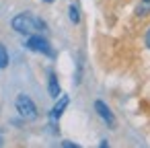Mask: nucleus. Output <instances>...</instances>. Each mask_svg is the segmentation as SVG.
Masks as SVG:
<instances>
[{
	"mask_svg": "<svg viewBox=\"0 0 150 148\" xmlns=\"http://www.w3.org/2000/svg\"><path fill=\"white\" fill-rule=\"evenodd\" d=\"M144 45L150 50V27L146 29V33H144Z\"/></svg>",
	"mask_w": 150,
	"mask_h": 148,
	"instance_id": "obj_10",
	"label": "nucleus"
},
{
	"mask_svg": "<svg viewBox=\"0 0 150 148\" xmlns=\"http://www.w3.org/2000/svg\"><path fill=\"white\" fill-rule=\"evenodd\" d=\"M47 93H50V97H54V99H58L60 97V82H58V76H56V72H50V78H47Z\"/></svg>",
	"mask_w": 150,
	"mask_h": 148,
	"instance_id": "obj_6",
	"label": "nucleus"
},
{
	"mask_svg": "<svg viewBox=\"0 0 150 148\" xmlns=\"http://www.w3.org/2000/svg\"><path fill=\"white\" fill-rule=\"evenodd\" d=\"M95 111H97V115H99L109 127H115V115H113V111L107 107V103H103V101H95Z\"/></svg>",
	"mask_w": 150,
	"mask_h": 148,
	"instance_id": "obj_4",
	"label": "nucleus"
},
{
	"mask_svg": "<svg viewBox=\"0 0 150 148\" xmlns=\"http://www.w3.org/2000/svg\"><path fill=\"white\" fill-rule=\"evenodd\" d=\"M41 2H45V4H52V2H54V0H41Z\"/></svg>",
	"mask_w": 150,
	"mask_h": 148,
	"instance_id": "obj_11",
	"label": "nucleus"
},
{
	"mask_svg": "<svg viewBox=\"0 0 150 148\" xmlns=\"http://www.w3.org/2000/svg\"><path fill=\"white\" fill-rule=\"evenodd\" d=\"M15 109H17V113H19L23 119H27V121H31V119L37 117V105H35V101H33L29 95H25V93L15 99Z\"/></svg>",
	"mask_w": 150,
	"mask_h": 148,
	"instance_id": "obj_3",
	"label": "nucleus"
},
{
	"mask_svg": "<svg viewBox=\"0 0 150 148\" xmlns=\"http://www.w3.org/2000/svg\"><path fill=\"white\" fill-rule=\"evenodd\" d=\"M8 62H11V58H8V52H6V47L0 43V70H4V68H8Z\"/></svg>",
	"mask_w": 150,
	"mask_h": 148,
	"instance_id": "obj_9",
	"label": "nucleus"
},
{
	"mask_svg": "<svg viewBox=\"0 0 150 148\" xmlns=\"http://www.w3.org/2000/svg\"><path fill=\"white\" fill-rule=\"evenodd\" d=\"M68 103H70V99H68V97H60V101H58V103L54 105V109L50 111V117H52L54 121H56V119H60V117H62V113L66 111Z\"/></svg>",
	"mask_w": 150,
	"mask_h": 148,
	"instance_id": "obj_5",
	"label": "nucleus"
},
{
	"mask_svg": "<svg viewBox=\"0 0 150 148\" xmlns=\"http://www.w3.org/2000/svg\"><path fill=\"white\" fill-rule=\"evenodd\" d=\"M68 17H70V21H72L74 25L80 23V11H78V4H70V8H68Z\"/></svg>",
	"mask_w": 150,
	"mask_h": 148,
	"instance_id": "obj_8",
	"label": "nucleus"
},
{
	"mask_svg": "<svg viewBox=\"0 0 150 148\" xmlns=\"http://www.w3.org/2000/svg\"><path fill=\"white\" fill-rule=\"evenodd\" d=\"M136 17H140V19H146V17H150V0H140V2L136 4Z\"/></svg>",
	"mask_w": 150,
	"mask_h": 148,
	"instance_id": "obj_7",
	"label": "nucleus"
},
{
	"mask_svg": "<svg viewBox=\"0 0 150 148\" xmlns=\"http://www.w3.org/2000/svg\"><path fill=\"white\" fill-rule=\"evenodd\" d=\"M25 47L35 52V54H41V56H47V58H56V52L52 47V43L47 41V37H43L41 33H33V35H27V41H25Z\"/></svg>",
	"mask_w": 150,
	"mask_h": 148,
	"instance_id": "obj_2",
	"label": "nucleus"
},
{
	"mask_svg": "<svg viewBox=\"0 0 150 148\" xmlns=\"http://www.w3.org/2000/svg\"><path fill=\"white\" fill-rule=\"evenodd\" d=\"M13 31H17L19 35H33V33H45L47 31V23L39 17H33L31 13H21L17 17H13L11 21Z\"/></svg>",
	"mask_w": 150,
	"mask_h": 148,
	"instance_id": "obj_1",
	"label": "nucleus"
}]
</instances>
